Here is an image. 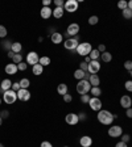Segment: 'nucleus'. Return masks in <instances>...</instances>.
<instances>
[{
    "mask_svg": "<svg viewBox=\"0 0 132 147\" xmlns=\"http://www.w3.org/2000/svg\"><path fill=\"white\" fill-rule=\"evenodd\" d=\"M114 114H112L110 110L106 109H101L98 112V121L102 123V125H111L114 122Z\"/></svg>",
    "mask_w": 132,
    "mask_h": 147,
    "instance_id": "1",
    "label": "nucleus"
},
{
    "mask_svg": "<svg viewBox=\"0 0 132 147\" xmlns=\"http://www.w3.org/2000/svg\"><path fill=\"white\" fill-rule=\"evenodd\" d=\"M93 50V46H91L90 42H82V44L78 45V47H77L75 51L81 55V57H89Z\"/></svg>",
    "mask_w": 132,
    "mask_h": 147,
    "instance_id": "2",
    "label": "nucleus"
},
{
    "mask_svg": "<svg viewBox=\"0 0 132 147\" xmlns=\"http://www.w3.org/2000/svg\"><path fill=\"white\" fill-rule=\"evenodd\" d=\"M91 89V84L89 83V80H79V82L77 83V92L79 93V95H86V93L90 92Z\"/></svg>",
    "mask_w": 132,
    "mask_h": 147,
    "instance_id": "3",
    "label": "nucleus"
},
{
    "mask_svg": "<svg viewBox=\"0 0 132 147\" xmlns=\"http://www.w3.org/2000/svg\"><path fill=\"white\" fill-rule=\"evenodd\" d=\"M3 100L5 104H15V101L17 100V92H15V91H12V89H9V91H5V92L3 93Z\"/></svg>",
    "mask_w": 132,
    "mask_h": 147,
    "instance_id": "4",
    "label": "nucleus"
},
{
    "mask_svg": "<svg viewBox=\"0 0 132 147\" xmlns=\"http://www.w3.org/2000/svg\"><path fill=\"white\" fill-rule=\"evenodd\" d=\"M78 37H73V38H67L65 42H63V46H65L66 50H71V51H74V50H77V47H78Z\"/></svg>",
    "mask_w": 132,
    "mask_h": 147,
    "instance_id": "5",
    "label": "nucleus"
},
{
    "mask_svg": "<svg viewBox=\"0 0 132 147\" xmlns=\"http://www.w3.org/2000/svg\"><path fill=\"white\" fill-rule=\"evenodd\" d=\"M78 7H79V3L77 0H67V1H65L63 11L69 12V13H73V12L78 11Z\"/></svg>",
    "mask_w": 132,
    "mask_h": 147,
    "instance_id": "6",
    "label": "nucleus"
},
{
    "mask_svg": "<svg viewBox=\"0 0 132 147\" xmlns=\"http://www.w3.org/2000/svg\"><path fill=\"white\" fill-rule=\"evenodd\" d=\"M108 135L111 138H118V137H122L123 135V129L122 126H119V125H114L108 129Z\"/></svg>",
    "mask_w": 132,
    "mask_h": 147,
    "instance_id": "7",
    "label": "nucleus"
},
{
    "mask_svg": "<svg viewBox=\"0 0 132 147\" xmlns=\"http://www.w3.org/2000/svg\"><path fill=\"white\" fill-rule=\"evenodd\" d=\"M38 61H40V57H38V54L36 51H29L28 55H27V63L28 65H31L32 67L35 65H37Z\"/></svg>",
    "mask_w": 132,
    "mask_h": 147,
    "instance_id": "8",
    "label": "nucleus"
},
{
    "mask_svg": "<svg viewBox=\"0 0 132 147\" xmlns=\"http://www.w3.org/2000/svg\"><path fill=\"white\" fill-rule=\"evenodd\" d=\"M89 105H90V108L93 110H95V112H99V110L102 109V101L99 97H91L90 101H89Z\"/></svg>",
    "mask_w": 132,
    "mask_h": 147,
    "instance_id": "9",
    "label": "nucleus"
},
{
    "mask_svg": "<svg viewBox=\"0 0 132 147\" xmlns=\"http://www.w3.org/2000/svg\"><path fill=\"white\" fill-rule=\"evenodd\" d=\"M99 70H101V63L98 61H91L90 63H89V70H87L89 74H91V75H93V74H98Z\"/></svg>",
    "mask_w": 132,
    "mask_h": 147,
    "instance_id": "10",
    "label": "nucleus"
},
{
    "mask_svg": "<svg viewBox=\"0 0 132 147\" xmlns=\"http://www.w3.org/2000/svg\"><path fill=\"white\" fill-rule=\"evenodd\" d=\"M31 99V92H29L28 89H23L21 88L20 91H17V100H20V101H28V100Z\"/></svg>",
    "mask_w": 132,
    "mask_h": 147,
    "instance_id": "11",
    "label": "nucleus"
},
{
    "mask_svg": "<svg viewBox=\"0 0 132 147\" xmlns=\"http://www.w3.org/2000/svg\"><path fill=\"white\" fill-rule=\"evenodd\" d=\"M65 121L69 125H77L79 122V118H78V114H75V113H69V114H66Z\"/></svg>",
    "mask_w": 132,
    "mask_h": 147,
    "instance_id": "12",
    "label": "nucleus"
},
{
    "mask_svg": "<svg viewBox=\"0 0 132 147\" xmlns=\"http://www.w3.org/2000/svg\"><path fill=\"white\" fill-rule=\"evenodd\" d=\"M78 32H79V25L77 24V22H73V24H70L69 26H67V30H66V33L69 36H73V37H75L77 34H78Z\"/></svg>",
    "mask_w": 132,
    "mask_h": 147,
    "instance_id": "13",
    "label": "nucleus"
},
{
    "mask_svg": "<svg viewBox=\"0 0 132 147\" xmlns=\"http://www.w3.org/2000/svg\"><path fill=\"white\" fill-rule=\"evenodd\" d=\"M120 105H122L124 109H128V108H131V105H132V99L129 97L128 95L122 96V99H120Z\"/></svg>",
    "mask_w": 132,
    "mask_h": 147,
    "instance_id": "14",
    "label": "nucleus"
},
{
    "mask_svg": "<svg viewBox=\"0 0 132 147\" xmlns=\"http://www.w3.org/2000/svg\"><path fill=\"white\" fill-rule=\"evenodd\" d=\"M40 16L44 20H48L50 16H53V9H50L49 7H42L41 11H40Z\"/></svg>",
    "mask_w": 132,
    "mask_h": 147,
    "instance_id": "15",
    "label": "nucleus"
},
{
    "mask_svg": "<svg viewBox=\"0 0 132 147\" xmlns=\"http://www.w3.org/2000/svg\"><path fill=\"white\" fill-rule=\"evenodd\" d=\"M4 70H5V74H7V75H15V74L19 71L17 65H15V63H8Z\"/></svg>",
    "mask_w": 132,
    "mask_h": 147,
    "instance_id": "16",
    "label": "nucleus"
},
{
    "mask_svg": "<svg viewBox=\"0 0 132 147\" xmlns=\"http://www.w3.org/2000/svg\"><path fill=\"white\" fill-rule=\"evenodd\" d=\"M79 144L82 147H91V144H93V138L89 137V135H83V137H81V139H79Z\"/></svg>",
    "mask_w": 132,
    "mask_h": 147,
    "instance_id": "17",
    "label": "nucleus"
},
{
    "mask_svg": "<svg viewBox=\"0 0 132 147\" xmlns=\"http://www.w3.org/2000/svg\"><path fill=\"white\" fill-rule=\"evenodd\" d=\"M50 40H52V42L54 45H59L61 42H63V36L61 34V33H58V32H54V33L50 36Z\"/></svg>",
    "mask_w": 132,
    "mask_h": 147,
    "instance_id": "18",
    "label": "nucleus"
},
{
    "mask_svg": "<svg viewBox=\"0 0 132 147\" xmlns=\"http://www.w3.org/2000/svg\"><path fill=\"white\" fill-rule=\"evenodd\" d=\"M11 88H12V82H11L9 79H4V80H1V82H0V89H1L3 92H5V91H9Z\"/></svg>",
    "mask_w": 132,
    "mask_h": 147,
    "instance_id": "19",
    "label": "nucleus"
},
{
    "mask_svg": "<svg viewBox=\"0 0 132 147\" xmlns=\"http://www.w3.org/2000/svg\"><path fill=\"white\" fill-rule=\"evenodd\" d=\"M89 83L91 84V87H99V84H101V79H99V76H98L97 74H93V75H90Z\"/></svg>",
    "mask_w": 132,
    "mask_h": 147,
    "instance_id": "20",
    "label": "nucleus"
},
{
    "mask_svg": "<svg viewBox=\"0 0 132 147\" xmlns=\"http://www.w3.org/2000/svg\"><path fill=\"white\" fill-rule=\"evenodd\" d=\"M42 71H44V67H42L40 63H37V65H35L33 67H32V72H33V75H36V76L41 75Z\"/></svg>",
    "mask_w": 132,
    "mask_h": 147,
    "instance_id": "21",
    "label": "nucleus"
},
{
    "mask_svg": "<svg viewBox=\"0 0 132 147\" xmlns=\"http://www.w3.org/2000/svg\"><path fill=\"white\" fill-rule=\"evenodd\" d=\"M23 49V45L20 42H12V46H11V51H13L15 54H19Z\"/></svg>",
    "mask_w": 132,
    "mask_h": 147,
    "instance_id": "22",
    "label": "nucleus"
},
{
    "mask_svg": "<svg viewBox=\"0 0 132 147\" xmlns=\"http://www.w3.org/2000/svg\"><path fill=\"white\" fill-rule=\"evenodd\" d=\"M101 58L104 63H110V62L112 61V54L111 53H108V51H104V53L101 54Z\"/></svg>",
    "mask_w": 132,
    "mask_h": 147,
    "instance_id": "23",
    "label": "nucleus"
},
{
    "mask_svg": "<svg viewBox=\"0 0 132 147\" xmlns=\"http://www.w3.org/2000/svg\"><path fill=\"white\" fill-rule=\"evenodd\" d=\"M67 89H69V88H67V86H66L65 83H61V84L57 87V92H58L59 95L63 96V95H66V93H67Z\"/></svg>",
    "mask_w": 132,
    "mask_h": 147,
    "instance_id": "24",
    "label": "nucleus"
},
{
    "mask_svg": "<svg viewBox=\"0 0 132 147\" xmlns=\"http://www.w3.org/2000/svg\"><path fill=\"white\" fill-rule=\"evenodd\" d=\"M63 12H65V11H63V8H54V9H53V16H54V17L56 18H61L63 16Z\"/></svg>",
    "mask_w": 132,
    "mask_h": 147,
    "instance_id": "25",
    "label": "nucleus"
},
{
    "mask_svg": "<svg viewBox=\"0 0 132 147\" xmlns=\"http://www.w3.org/2000/svg\"><path fill=\"white\" fill-rule=\"evenodd\" d=\"M90 93L93 95V97H99L102 95V89L99 87H91Z\"/></svg>",
    "mask_w": 132,
    "mask_h": 147,
    "instance_id": "26",
    "label": "nucleus"
},
{
    "mask_svg": "<svg viewBox=\"0 0 132 147\" xmlns=\"http://www.w3.org/2000/svg\"><path fill=\"white\" fill-rule=\"evenodd\" d=\"M89 57H90V59H91V61H98V58L101 57V53L98 51V49H93Z\"/></svg>",
    "mask_w": 132,
    "mask_h": 147,
    "instance_id": "27",
    "label": "nucleus"
},
{
    "mask_svg": "<svg viewBox=\"0 0 132 147\" xmlns=\"http://www.w3.org/2000/svg\"><path fill=\"white\" fill-rule=\"evenodd\" d=\"M85 75H86V72L82 71V70H75V72H74V78L78 79V80H83L85 79Z\"/></svg>",
    "mask_w": 132,
    "mask_h": 147,
    "instance_id": "28",
    "label": "nucleus"
},
{
    "mask_svg": "<svg viewBox=\"0 0 132 147\" xmlns=\"http://www.w3.org/2000/svg\"><path fill=\"white\" fill-rule=\"evenodd\" d=\"M19 83H20V87L23 89H28V87L31 86V82H29V79H27V78H23Z\"/></svg>",
    "mask_w": 132,
    "mask_h": 147,
    "instance_id": "29",
    "label": "nucleus"
},
{
    "mask_svg": "<svg viewBox=\"0 0 132 147\" xmlns=\"http://www.w3.org/2000/svg\"><path fill=\"white\" fill-rule=\"evenodd\" d=\"M38 63H40L42 67H44V66H49L50 65V58H49V57H45V55H44V57H40Z\"/></svg>",
    "mask_w": 132,
    "mask_h": 147,
    "instance_id": "30",
    "label": "nucleus"
},
{
    "mask_svg": "<svg viewBox=\"0 0 132 147\" xmlns=\"http://www.w3.org/2000/svg\"><path fill=\"white\" fill-rule=\"evenodd\" d=\"M12 61H13L15 65H19V63H21L23 62V55L19 53V54H15V57L12 58Z\"/></svg>",
    "mask_w": 132,
    "mask_h": 147,
    "instance_id": "31",
    "label": "nucleus"
},
{
    "mask_svg": "<svg viewBox=\"0 0 132 147\" xmlns=\"http://www.w3.org/2000/svg\"><path fill=\"white\" fill-rule=\"evenodd\" d=\"M123 12V17L124 18H127V20H129V18H132V11L131 9H124V11H122Z\"/></svg>",
    "mask_w": 132,
    "mask_h": 147,
    "instance_id": "32",
    "label": "nucleus"
},
{
    "mask_svg": "<svg viewBox=\"0 0 132 147\" xmlns=\"http://www.w3.org/2000/svg\"><path fill=\"white\" fill-rule=\"evenodd\" d=\"M127 5H128V1H125V0H120V1L118 3V8L119 9H122V11L127 9Z\"/></svg>",
    "mask_w": 132,
    "mask_h": 147,
    "instance_id": "33",
    "label": "nucleus"
},
{
    "mask_svg": "<svg viewBox=\"0 0 132 147\" xmlns=\"http://www.w3.org/2000/svg\"><path fill=\"white\" fill-rule=\"evenodd\" d=\"M8 34V32H7V28L3 26V25H0V38H5Z\"/></svg>",
    "mask_w": 132,
    "mask_h": 147,
    "instance_id": "34",
    "label": "nucleus"
},
{
    "mask_svg": "<svg viewBox=\"0 0 132 147\" xmlns=\"http://www.w3.org/2000/svg\"><path fill=\"white\" fill-rule=\"evenodd\" d=\"M98 21H99V17H98V16H91V17L89 18V24L90 25H97Z\"/></svg>",
    "mask_w": 132,
    "mask_h": 147,
    "instance_id": "35",
    "label": "nucleus"
},
{
    "mask_svg": "<svg viewBox=\"0 0 132 147\" xmlns=\"http://www.w3.org/2000/svg\"><path fill=\"white\" fill-rule=\"evenodd\" d=\"M79 70H82V71H85V72H89L87 71V70H89V63H86V62H81Z\"/></svg>",
    "mask_w": 132,
    "mask_h": 147,
    "instance_id": "36",
    "label": "nucleus"
},
{
    "mask_svg": "<svg viewBox=\"0 0 132 147\" xmlns=\"http://www.w3.org/2000/svg\"><path fill=\"white\" fill-rule=\"evenodd\" d=\"M90 99H91L90 95H87V93L86 95H81V101H82L83 104H87L89 101H90Z\"/></svg>",
    "mask_w": 132,
    "mask_h": 147,
    "instance_id": "37",
    "label": "nucleus"
},
{
    "mask_svg": "<svg viewBox=\"0 0 132 147\" xmlns=\"http://www.w3.org/2000/svg\"><path fill=\"white\" fill-rule=\"evenodd\" d=\"M17 69L20 70V71H25V70L28 69V63H27V62H25V63L24 62H21V63L17 65Z\"/></svg>",
    "mask_w": 132,
    "mask_h": 147,
    "instance_id": "38",
    "label": "nucleus"
},
{
    "mask_svg": "<svg viewBox=\"0 0 132 147\" xmlns=\"http://www.w3.org/2000/svg\"><path fill=\"white\" fill-rule=\"evenodd\" d=\"M124 69L129 72L132 71V61H125L124 62Z\"/></svg>",
    "mask_w": 132,
    "mask_h": 147,
    "instance_id": "39",
    "label": "nucleus"
},
{
    "mask_svg": "<svg viewBox=\"0 0 132 147\" xmlns=\"http://www.w3.org/2000/svg\"><path fill=\"white\" fill-rule=\"evenodd\" d=\"M124 87L128 92H132V80H127V82L124 83Z\"/></svg>",
    "mask_w": 132,
    "mask_h": 147,
    "instance_id": "40",
    "label": "nucleus"
},
{
    "mask_svg": "<svg viewBox=\"0 0 132 147\" xmlns=\"http://www.w3.org/2000/svg\"><path fill=\"white\" fill-rule=\"evenodd\" d=\"M62 97H63V101H65V103H71V101H73V97H71V95H69V93L63 95Z\"/></svg>",
    "mask_w": 132,
    "mask_h": 147,
    "instance_id": "41",
    "label": "nucleus"
},
{
    "mask_svg": "<svg viewBox=\"0 0 132 147\" xmlns=\"http://www.w3.org/2000/svg\"><path fill=\"white\" fill-rule=\"evenodd\" d=\"M12 91H15V92H17V91H20L21 87H20V83H12Z\"/></svg>",
    "mask_w": 132,
    "mask_h": 147,
    "instance_id": "42",
    "label": "nucleus"
},
{
    "mask_svg": "<svg viewBox=\"0 0 132 147\" xmlns=\"http://www.w3.org/2000/svg\"><path fill=\"white\" fill-rule=\"evenodd\" d=\"M129 139H131V135H129V134H123L122 135V142H124V143H128Z\"/></svg>",
    "mask_w": 132,
    "mask_h": 147,
    "instance_id": "43",
    "label": "nucleus"
},
{
    "mask_svg": "<svg viewBox=\"0 0 132 147\" xmlns=\"http://www.w3.org/2000/svg\"><path fill=\"white\" fill-rule=\"evenodd\" d=\"M54 4H56L57 8H63V5H65V1H62V0H54Z\"/></svg>",
    "mask_w": 132,
    "mask_h": 147,
    "instance_id": "44",
    "label": "nucleus"
},
{
    "mask_svg": "<svg viewBox=\"0 0 132 147\" xmlns=\"http://www.w3.org/2000/svg\"><path fill=\"white\" fill-rule=\"evenodd\" d=\"M3 46H4V49H7L8 51H9V50H11V46H12V42H11V41H4Z\"/></svg>",
    "mask_w": 132,
    "mask_h": 147,
    "instance_id": "45",
    "label": "nucleus"
},
{
    "mask_svg": "<svg viewBox=\"0 0 132 147\" xmlns=\"http://www.w3.org/2000/svg\"><path fill=\"white\" fill-rule=\"evenodd\" d=\"M40 147H53V146H52V143H50V142H48V140H44V142H41Z\"/></svg>",
    "mask_w": 132,
    "mask_h": 147,
    "instance_id": "46",
    "label": "nucleus"
},
{
    "mask_svg": "<svg viewBox=\"0 0 132 147\" xmlns=\"http://www.w3.org/2000/svg\"><path fill=\"white\" fill-rule=\"evenodd\" d=\"M8 116H9V112H8V110H3V112L0 113V117H1V118H8Z\"/></svg>",
    "mask_w": 132,
    "mask_h": 147,
    "instance_id": "47",
    "label": "nucleus"
},
{
    "mask_svg": "<svg viewBox=\"0 0 132 147\" xmlns=\"http://www.w3.org/2000/svg\"><path fill=\"white\" fill-rule=\"evenodd\" d=\"M98 51H99V53H104V51H107V50H106V46H104L103 44L99 45V46H98Z\"/></svg>",
    "mask_w": 132,
    "mask_h": 147,
    "instance_id": "48",
    "label": "nucleus"
},
{
    "mask_svg": "<svg viewBox=\"0 0 132 147\" xmlns=\"http://www.w3.org/2000/svg\"><path fill=\"white\" fill-rule=\"evenodd\" d=\"M125 116L128 117V118H132V108H128V109H125Z\"/></svg>",
    "mask_w": 132,
    "mask_h": 147,
    "instance_id": "49",
    "label": "nucleus"
},
{
    "mask_svg": "<svg viewBox=\"0 0 132 147\" xmlns=\"http://www.w3.org/2000/svg\"><path fill=\"white\" fill-rule=\"evenodd\" d=\"M86 117H87L86 113H83V112L78 114V118H79V121H85V120H86Z\"/></svg>",
    "mask_w": 132,
    "mask_h": 147,
    "instance_id": "50",
    "label": "nucleus"
},
{
    "mask_svg": "<svg viewBox=\"0 0 132 147\" xmlns=\"http://www.w3.org/2000/svg\"><path fill=\"white\" fill-rule=\"evenodd\" d=\"M115 147H128V146H127V143H124V142L120 140V142H118V143L115 144Z\"/></svg>",
    "mask_w": 132,
    "mask_h": 147,
    "instance_id": "51",
    "label": "nucleus"
},
{
    "mask_svg": "<svg viewBox=\"0 0 132 147\" xmlns=\"http://www.w3.org/2000/svg\"><path fill=\"white\" fill-rule=\"evenodd\" d=\"M50 3H52L50 0H42V5H44V7H49V4Z\"/></svg>",
    "mask_w": 132,
    "mask_h": 147,
    "instance_id": "52",
    "label": "nucleus"
},
{
    "mask_svg": "<svg viewBox=\"0 0 132 147\" xmlns=\"http://www.w3.org/2000/svg\"><path fill=\"white\" fill-rule=\"evenodd\" d=\"M13 57H15V53H13V51H11V50H9V51H8V58L12 59Z\"/></svg>",
    "mask_w": 132,
    "mask_h": 147,
    "instance_id": "53",
    "label": "nucleus"
},
{
    "mask_svg": "<svg viewBox=\"0 0 132 147\" xmlns=\"http://www.w3.org/2000/svg\"><path fill=\"white\" fill-rule=\"evenodd\" d=\"M127 8L132 11V0H129V1H128V5H127Z\"/></svg>",
    "mask_w": 132,
    "mask_h": 147,
    "instance_id": "54",
    "label": "nucleus"
},
{
    "mask_svg": "<svg viewBox=\"0 0 132 147\" xmlns=\"http://www.w3.org/2000/svg\"><path fill=\"white\" fill-rule=\"evenodd\" d=\"M85 62H86V63H90V62H91L90 57H85Z\"/></svg>",
    "mask_w": 132,
    "mask_h": 147,
    "instance_id": "55",
    "label": "nucleus"
},
{
    "mask_svg": "<svg viewBox=\"0 0 132 147\" xmlns=\"http://www.w3.org/2000/svg\"><path fill=\"white\" fill-rule=\"evenodd\" d=\"M1 122H3V118L0 117V126H1Z\"/></svg>",
    "mask_w": 132,
    "mask_h": 147,
    "instance_id": "56",
    "label": "nucleus"
},
{
    "mask_svg": "<svg viewBox=\"0 0 132 147\" xmlns=\"http://www.w3.org/2000/svg\"><path fill=\"white\" fill-rule=\"evenodd\" d=\"M0 147H4V144H3V143H0Z\"/></svg>",
    "mask_w": 132,
    "mask_h": 147,
    "instance_id": "57",
    "label": "nucleus"
},
{
    "mask_svg": "<svg viewBox=\"0 0 132 147\" xmlns=\"http://www.w3.org/2000/svg\"><path fill=\"white\" fill-rule=\"evenodd\" d=\"M0 105H1V99H0Z\"/></svg>",
    "mask_w": 132,
    "mask_h": 147,
    "instance_id": "58",
    "label": "nucleus"
},
{
    "mask_svg": "<svg viewBox=\"0 0 132 147\" xmlns=\"http://www.w3.org/2000/svg\"><path fill=\"white\" fill-rule=\"evenodd\" d=\"M63 147H69V146H63Z\"/></svg>",
    "mask_w": 132,
    "mask_h": 147,
    "instance_id": "59",
    "label": "nucleus"
},
{
    "mask_svg": "<svg viewBox=\"0 0 132 147\" xmlns=\"http://www.w3.org/2000/svg\"><path fill=\"white\" fill-rule=\"evenodd\" d=\"M131 76H132V71H131Z\"/></svg>",
    "mask_w": 132,
    "mask_h": 147,
    "instance_id": "60",
    "label": "nucleus"
}]
</instances>
